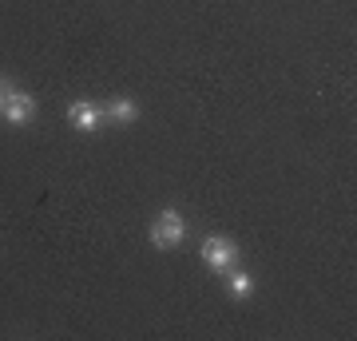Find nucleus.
<instances>
[{"label": "nucleus", "mask_w": 357, "mask_h": 341, "mask_svg": "<svg viewBox=\"0 0 357 341\" xmlns=\"http://www.w3.org/2000/svg\"><path fill=\"white\" fill-rule=\"evenodd\" d=\"M103 112V123H115V127H128L139 119V103L131 100V96H112V100L100 103Z\"/></svg>", "instance_id": "39448f33"}, {"label": "nucleus", "mask_w": 357, "mask_h": 341, "mask_svg": "<svg viewBox=\"0 0 357 341\" xmlns=\"http://www.w3.org/2000/svg\"><path fill=\"white\" fill-rule=\"evenodd\" d=\"M227 294H230V298H238V302L255 294V278L246 274L243 266H230V270H227Z\"/></svg>", "instance_id": "423d86ee"}, {"label": "nucleus", "mask_w": 357, "mask_h": 341, "mask_svg": "<svg viewBox=\"0 0 357 341\" xmlns=\"http://www.w3.org/2000/svg\"><path fill=\"white\" fill-rule=\"evenodd\" d=\"M0 91H4V119L13 127H24V123H32L36 119V100L28 96V91H20V88H13L8 79H0Z\"/></svg>", "instance_id": "7ed1b4c3"}, {"label": "nucleus", "mask_w": 357, "mask_h": 341, "mask_svg": "<svg viewBox=\"0 0 357 341\" xmlns=\"http://www.w3.org/2000/svg\"><path fill=\"white\" fill-rule=\"evenodd\" d=\"M199 254H203V262L215 270V274H227L230 266H238V242L227 238V234H211V238H203V246H199Z\"/></svg>", "instance_id": "f03ea898"}, {"label": "nucleus", "mask_w": 357, "mask_h": 341, "mask_svg": "<svg viewBox=\"0 0 357 341\" xmlns=\"http://www.w3.org/2000/svg\"><path fill=\"white\" fill-rule=\"evenodd\" d=\"M68 123L76 127L79 135H96L103 123V112H100V103H91V100H76L72 107H68Z\"/></svg>", "instance_id": "20e7f679"}, {"label": "nucleus", "mask_w": 357, "mask_h": 341, "mask_svg": "<svg viewBox=\"0 0 357 341\" xmlns=\"http://www.w3.org/2000/svg\"><path fill=\"white\" fill-rule=\"evenodd\" d=\"M147 238H151V246H159V250H175L178 242L187 238V222H183V215H178L175 206H167V211H159V215L151 218Z\"/></svg>", "instance_id": "f257e3e1"}, {"label": "nucleus", "mask_w": 357, "mask_h": 341, "mask_svg": "<svg viewBox=\"0 0 357 341\" xmlns=\"http://www.w3.org/2000/svg\"><path fill=\"white\" fill-rule=\"evenodd\" d=\"M0 107H4V91H0Z\"/></svg>", "instance_id": "0eeeda50"}]
</instances>
